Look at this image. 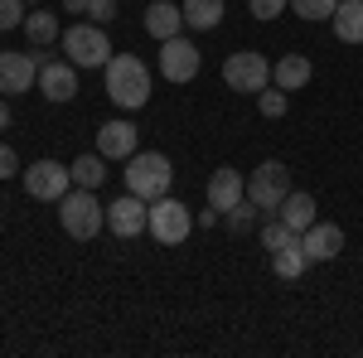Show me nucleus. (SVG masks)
I'll use <instances>...</instances> for the list:
<instances>
[{"instance_id": "2", "label": "nucleus", "mask_w": 363, "mask_h": 358, "mask_svg": "<svg viewBox=\"0 0 363 358\" xmlns=\"http://www.w3.org/2000/svg\"><path fill=\"white\" fill-rule=\"evenodd\" d=\"M54 208H58L63 233L78 237V242H92V237L107 228V203H97V189H68Z\"/></svg>"}, {"instance_id": "4", "label": "nucleus", "mask_w": 363, "mask_h": 358, "mask_svg": "<svg viewBox=\"0 0 363 358\" xmlns=\"http://www.w3.org/2000/svg\"><path fill=\"white\" fill-rule=\"evenodd\" d=\"M58 44L73 68H107V58H112V39L102 25H68Z\"/></svg>"}, {"instance_id": "19", "label": "nucleus", "mask_w": 363, "mask_h": 358, "mask_svg": "<svg viewBox=\"0 0 363 358\" xmlns=\"http://www.w3.org/2000/svg\"><path fill=\"white\" fill-rule=\"evenodd\" d=\"M330 25H335V34L344 44H363V0H339Z\"/></svg>"}, {"instance_id": "34", "label": "nucleus", "mask_w": 363, "mask_h": 358, "mask_svg": "<svg viewBox=\"0 0 363 358\" xmlns=\"http://www.w3.org/2000/svg\"><path fill=\"white\" fill-rule=\"evenodd\" d=\"M25 5H39V0H25Z\"/></svg>"}, {"instance_id": "5", "label": "nucleus", "mask_w": 363, "mask_h": 358, "mask_svg": "<svg viewBox=\"0 0 363 358\" xmlns=\"http://www.w3.org/2000/svg\"><path fill=\"white\" fill-rule=\"evenodd\" d=\"M160 247H179L189 233H194V213L179 203V198H169V194H160V198H150V228H145Z\"/></svg>"}, {"instance_id": "20", "label": "nucleus", "mask_w": 363, "mask_h": 358, "mask_svg": "<svg viewBox=\"0 0 363 358\" xmlns=\"http://www.w3.org/2000/svg\"><path fill=\"white\" fill-rule=\"evenodd\" d=\"M20 29H25V39L34 44V49H44V44L63 39V29H58V15H54V10H29Z\"/></svg>"}, {"instance_id": "17", "label": "nucleus", "mask_w": 363, "mask_h": 358, "mask_svg": "<svg viewBox=\"0 0 363 358\" xmlns=\"http://www.w3.org/2000/svg\"><path fill=\"white\" fill-rule=\"evenodd\" d=\"M277 218L286 223L291 233H306V228H310V223H315V218H320V213H315V198H310L306 189H291V194H286V198H281Z\"/></svg>"}, {"instance_id": "15", "label": "nucleus", "mask_w": 363, "mask_h": 358, "mask_svg": "<svg viewBox=\"0 0 363 358\" xmlns=\"http://www.w3.org/2000/svg\"><path fill=\"white\" fill-rule=\"evenodd\" d=\"M242 198H247V179H242L233 165L213 169V179H208V208L228 213V208H233V203H242Z\"/></svg>"}, {"instance_id": "33", "label": "nucleus", "mask_w": 363, "mask_h": 358, "mask_svg": "<svg viewBox=\"0 0 363 358\" xmlns=\"http://www.w3.org/2000/svg\"><path fill=\"white\" fill-rule=\"evenodd\" d=\"M5 126H10V102L0 97V131H5Z\"/></svg>"}, {"instance_id": "27", "label": "nucleus", "mask_w": 363, "mask_h": 358, "mask_svg": "<svg viewBox=\"0 0 363 358\" xmlns=\"http://www.w3.org/2000/svg\"><path fill=\"white\" fill-rule=\"evenodd\" d=\"M339 10V0H291V15H301V20H330Z\"/></svg>"}, {"instance_id": "16", "label": "nucleus", "mask_w": 363, "mask_h": 358, "mask_svg": "<svg viewBox=\"0 0 363 358\" xmlns=\"http://www.w3.org/2000/svg\"><path fill=\"white\" fill-rule=\"evenodd\" d=\"M179 29H184V5L155 0V5L145 10V34H150V39H174Z\"/></svg>"}, {"instance_id": "13", "label": "nucleus", "mask_w": 363, "mask_h": 358, "mask_svg": "<svg viewBox=\"0 0 363 358\" xmlns=\"http://www.w3.org/2000/svg\"><path fill=\"white\" fill-rule=\"evenodd\" d=\"M39 92H44L49 102H73V97H78V68H73L68 58H49V63L39 68Z\"/></svg>"}, {"instance_id": "23", "label": "nucleus", "mask_w": 363, "mask_h": 358, "mask_svg": "<svg viewBox=\"0 0 363 358\" xmlns=\"http://www.w3.org/2000/svg\"><path fill=\"white\" fill-rule=\"evenodd\" d=\"M310 267V257L301 252V242L296 247H281V252H272V272L281 276V281H301V272Z\"/></svg>"}, {"instance_id": "1", "label": "nucleus", "mask_w": 363, "mask_h": 358, "mask_svg": "<svg viewBox=\"0 0 363 358\" xmlns=\"http://www.w3.org/2000/svg\"><path fill=\"white\" fill-rule=\"evenodd\" d=\"M107 97L121 111H140L150 102V68L136 54H112L107 58Z\"/></svg>"}, {"instance_id": "31", "label": "nucleus", "mask_w": 363, "mask_h": 358, "mask_svg": "<svg viewBox=\"0 0 363 358\" xmlns=\"http://www.w3.org/2000/svg\"><path fill=\"white\" fill-rule=\"evenodd\" d=\"M15 169H20V155L0 140V179H15Z\"/></svg>"}, {"instance_id": "9", "label": "nucleus", "mask_w": 363, "mask_h": 358, "mask_svg": "<svg viewBox=\"0 0 363 358\" xmlns=\"http://www.w3.org/2000/svg\"><path fill=\"white\" fill-rule=\"evenodd\" d=\"M107 228H112L121 242H136L140 233L150 228V203L140 194H121L116 203H107Z\"/></svg>"}, {"instance_id": "14", "label": "nucleus", "mask_w": 363, "mask_h": 358, "mask_svg": "<svg viewBox=\"0 0 363 358\" xmlns=\"http://www.w3.org/2000/svg\"><path fill=\"white\" fill-rule=\"evenodd\" d=\"M136 126L131 121H107V126H97V155H107V160H131L136 155Z\"/></svg>"}, {"instance_id": "6", "label": "nucleus", "mask_w": 363, "mask_h": 358, "mask_svg": "<svg viewBox=\"0 0 363 358\" xmlns=\"http://www.w3.org/2000/svg\"><path fill=\"white\" fill-rule=\"evenodd\" d=\"M286 194H291V169H286V160H262V165L252 169L247 198L262 208V213H277Z\"/></svg>"}, {"instance_id": "32", "label": "nucleus", "mask_w": 363, "mask_h": 358, "mask_svg": "<svg viewBox=\"0 0 363 358\" xmlns=\"http://www.w3.org/2000/svg\"><path fill=\"white\" fill-rule=\"evenodd\" d=\"M63 15H87V0H63Z\"/></svg>"}, {"instance_id": "24", "label": "nucleus", "mask_w": 363, "mask_h": 358, "mask_svg": "<svg viewBox=\"0 0 363 358\" xmlns=\"http://www.w3.org/2000/svg\"><path fill=\"white\" fill-rule=\"evenodd\" d=\"M296 242H301V233H291V228H286V223H281V218H272V223H267V228H262V247H267V252L296 247Z\"/></svg>"}, {"instance_id": "25", "label": "nucleus", "mask_w": 363, "mask_h": 358, "mask_svg": "<svg viewBox=\"0 0 363 358\" xmlns=\"http://www.w3.org/2000/svg\"><path fill=\"white\" fill-rule=\"evenodd\" d=\"M286 102H291V92H286V87H262V92H257V111H262V116H272V121L286 116Z\"/></svg>"}, {"instance_id": "29", "label": "nucleus", "mask_w": 363, "mask_h": 358, "mask_svg": "<svg viewBox=\"0 0 363 358\" xmlns=\"http://www.w3.org/2000/svg\"><path fill=\"white\" fill-rule=\"evenodd\" d=\"M247 5H252L257 20H281V15L291 10V0H247Z\"/></svg>"}, {"instance_id": "22", "label": "nucleus", "mask_w": 363, "mask_h": 358, "mask_svg": "<svg viewBox=\"0 0 363 358\" xmlns=\"http://www.w3.org/2000/svg\"><path fill=\"white\" fill-rule=\"evenodd\" d=\"M68 169H73V189H102V179H107V155H92V150H87V155H78Z\"/></svg>"}, {"instance_id": "11", "label": "nucleus", "mask_w": 363, "mask_h": 358, "mask_svg": "<svg viewBox=\"0 0 363 358\" xmlns=\"http://www.w3.org/2000/svg\"><path fill=\"white\" fill-rule=\"evenodd\" d=\"M160 73H165L169 83H194L199 78V49L184 39V34L160 39Z\"/></svg>"}, {"instance_id": "7", "label": "nucleus", "mask_w": 363, "mask_h": 358, "mask_svg": "<svg viewBox=\"0 0 363 358\" xmlns=\"http://www.w3.org/2000/svg\"><path fill=\"white\" fill-rule=\"evenodd\" d=\"M20 174H25V194L39 198V203H58L63 194L73 189V169L58 165V160H34V165L20 169Z\"/></svg>"}, {"instance_id": "8", "label": "nucleus", "mask_w": 363, "mask_h": 358, "mask_svg": "<svg viewBox=\"0 0 363 358\" xmlns=\"http://www.w3.org/2000/svg\"><path fill=\"white\" fill-rule=\"evenodd\" d=\"M223 83L233 92H262V87H272V63L262 54H252V49L228 54L223 58Z\"/></svg>"}, {"instance_id": "21", "label": "nucleus", "mask_w": 363, "mask_h": 358, "mask_svg": "<svg viewBox=\"0 0 363 358\" xmlns=\"http://www.w3.org/2000/svg\"><path fill=\"white\" fill-rule=\"evenodd\" d=\"M223 0H184V25L199 29V34H208V29L223 25Z\"/></svg>"}, {"instance_id": "3", "label": "nucleus", "mask_w": 363, "mask_h": 358, "mask_svg": "<svg viewBox=\"0 0 363 358\" xmlns=\"http://www.w3.org/2000/svg\"><path fill=\"white\" fill-rule=\"evenodd\" d=\"M169 179H174V165H169V155H160V150H136L126 160V194H140L145 203L169 194Z\"/></svg>"}, {"instance_id": "10", "label": "nucleus", "mask_w": 363, "mask_h": 358, "mask_svg": "<svg viewBox=\"0 0 363 358\" xmlns=\"http://www.w3.org/2000/svg\"><path fill=\"white\" fill-rule=\"evenodd\" d=\"M29 87H39V54H0V97H20Z\"/></svg>"}, {"instance_id": "28", "label": "nucleus", "mask_w": 363, "mask_h": 358, "mask_svg": "<svg viewBox=\"0 0 363 358\" xmlns=\"http://www.w3.org/2000/svg\"><path fill=\"white\" fill-rule=\"evenodd\" d=\"M25 0H0V29H15V25H25Z\"/></svg>"}, {"instance_id": "26", "label": "nucleus", "mask_w": 363, "mask_h": 358, "mask_svg": "<svg viewBox=\"0 0 363 358\" xmlns=\"http://www.w3.org/2000/svg\"><path fill=\"white\" fill-rule=\"evenodd\" d=\"M257 213H262V208H257L252 198H242V203H233V208H228V213H223L228 233H247L252 223H257Z\"/></svg>"}, {"instance_id": "12", "label": "nucleus", "mask_w": 363, "mask_h": 358, "mask_svg": "<svg viewBox=\"0 0 363 358\" xmlns=\"http://www.w3.org/2000/svg\"><path fill=\"white\" fill-rule=\"evenodd\" d=\"M301 252H306L310 262H335L339 252H344V228L339 223H310L306 233H301Z\"/></svg>"}, {"instance_id": "30", "label": "nucleus", "mask_w": 363, "mask_h": 358, "mask_svg": "<svg viewBox=\"0 0 363 358\" xmlns=\"http://www.w3.org/2000/svg\"><path fill=\"white\" fill-rule=\"evenodd\" d=\"M87 15H92V25H107L116 20V0H87Z\"/></svg>"}, {"instance_id": "18", "label": "nucleus", "mask_w": 363, "mask_h": 358, "mask_svg": "<svg viewBox=\"0 0 363 358\" xmlns=\"http://www.w3.org/2000/svg\"><path fill=\"white\" fill-rule=\"evenodd\" d=\"M310 73H315V68H310L306 54H286V58H277V63H272V83L286 87V92H301V87L310 83Z\"/></svg>"}]
</instances>
